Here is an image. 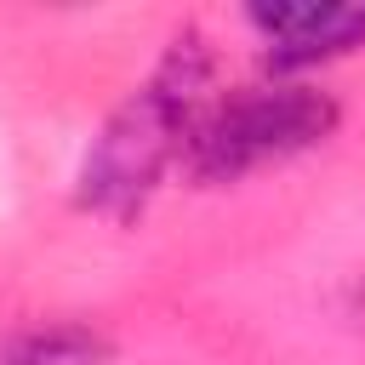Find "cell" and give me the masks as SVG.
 <instances>
[{"instance_id": "obj_1", "label": "cell", "mask_w": 365, "mask_h": 365, "mask_svg": "<svg viewBox=\"0 0 365 365\" xmlns=\"http://www.w3.org/2000/svg\"><path fill=\"white\" fill-rule=\"evenodd\" d=\"M205 86H211V51L194 29H182L160 57V68L108 114L103 137L91 143L80 171V205L103 217L143 211L165 165L188 148V131L205 114Z\"/></svg>"}, {"instance_id": "obj_2", "label": "cell", "mask_w": 365, "mask_h": 365, "mask_svg": "<svg viewBox=\"0 0 365 365\" xmlns=\"http://www.w3.org/2000/svg\"><path fill=\"white\" fill-rule=\"evenodd\" d=\"M336 103L302 80L279 86H245L205 108L188 131V177L194 182H240L245 171H262L274 160H291L331 137Z\"/></svg>"}, {"instance_id": "obj_3", "label": "cell", "mask_w": 365, "mask_h": 365, "mask_svg": "<svg viewBox=\"0 0 365 365\" xmlns=\"http://www.w3.org/2000/svg\"><path fill=\"white\" fill-rule=\"evenodd\" d=\"M251 29L268 40L274 68H308L319 57H342L365 46V6L308 0V6H251Z\"/></svg>"}, {"instance_id": "obj_4", "label": "cell", "mask_w": 365, "mask_h": 365, "mask_svg": "<svg viewBox=\"0 0 365 365\" xmlns=\"http://www.w3.org/2000/svg\"><path fill=\"white\" fill-rule=\"evenodd\" d=\"M103 359H108V336L74 319L29 325L0 342V365H103Z\"/></svg>"}]
</instances>
